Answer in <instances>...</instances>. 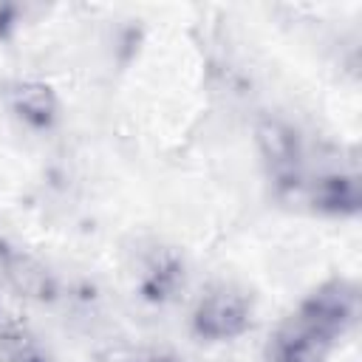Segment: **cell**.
Wrapping results in <instances>:
<instances>
[{"instance_id":"1","label":"cell","mask_w":362,"mask_h":362,"mask_svg":"<svg viewBox=\"0 0 362 362\" xmlns=\"http://www.w3.org/2000/svg\"><path fill=\"white\" fill-rule=\"evenodd\" d=\"M356 311L359 294L354 283H322L274 331L266 351L269 362H325L334 342L354 325Z\"/></svg>"},{"instance_id":"2","label":"cell","mask_w":362,"mask_h":362,"mask_svg":"<svg viewBox=\"0 0 362 362\" xmlns=\"http://www.w3.org/2000/svg\"><path fill=\"white\" fill-rule=\"evenodd\" d=\"M255 322L252 294L235 283L209 286L192 308V334L206 342H226L243 337Z\"/></svg>"},{"instance_id":"3","label":"cell","mask_w":362,"mask_h":362,"mask_svg":"<svg viewBox=\"0 0 362 362\" xmlns=\"http://www.w3.org/2000/svg\"><path fill=\"white\" fill-rule=\"evenodd\" d=\"M257 150L263 156L266 173L280 195L297 192L305 181V150L300 133L277 116H266L257 122Z\"/></svg>"},{"instance_id":"4","label":"cell","mask_w":362,"mask_h":362,"mask_svg":"<svg viewBox=\"0 0 362 362\" xmlns=\"http://www.w3.org/2000/svg\"><path fill=\"white\" fill-rule=\"evenodd\" d=\"M6 102L8 110L31 130H51L59 119V102L57 93L45 85V82H34V79H23V82H11L6 90Z\"/></svg>"},{"instance_id":"5","label":"cell","mask_w":362,"mask_h":362,"mask_svg":"<svg viewBox=\"0 0 362 362\" xmlns=\"http://www.w3.org/2000/svg\"><path fill=\"white\" fill-rule=\"evenodd\" d=\"M308 201L322 215H339V218L356 215L359 206H362V192H359L356 173L331 170V173L317 175L308 184Z\"/></svg>"},{"instance_id":"6","label":"cell","mask_w":362,"mask_h":362,"mask_svg":"<svg viewBox=\"0 0 362 362\" xmlns=\"http://www.w3.org/2000/svg\"><path fill=\"white\" fill-rule=\"evenodd\" d=\"M136 286L147 303L164 305V303L175 300V294L184 288V263L173 252L158 249L141 263Z\"/></svg>"},{"instance_id":"7","label":"cell","mask_w":362,"mask_h":362,"mask_svg":"<svg viewBox=\"0 0 362 362\" xmlns=\"http://www.w3.org/2000/svg\"><path fill=\"white\" fill-rule=\"evenodd\" d=\"M0 263L6 269V277L11 280V286L28 297H40V300H48L54 297V280L48 274V269L42 263H37L34 257L17 252V249H8L3 246L0 252Z\"/></svg>"},{"instance_id":"8","label":"cell","mask_w":362,"mask_h":362,"mask_svg":"<svg viewBox=\"0 0 362 362\" xmlns=\"http://www.w3.org/2000/svg\"><path fill=\"white\" fill-rule=\"evenodd\" d=\"M0 362H48V354L31 331L6 325L0 328Z\"/></svg>"},{"instance_id":"9","label":"cell","mask_w":362,"mask_h":362,"mask_svg":"<svg viewBox=\"0 0 362 362\" xmlns=\"http://www.w3.org/2000/svg\"><path fill=\"white\" fill-rule=\"evenodd\" d=\"M141 362H173V359H167V356H150V359H141Z\"/></svg>"}]
</instances>
